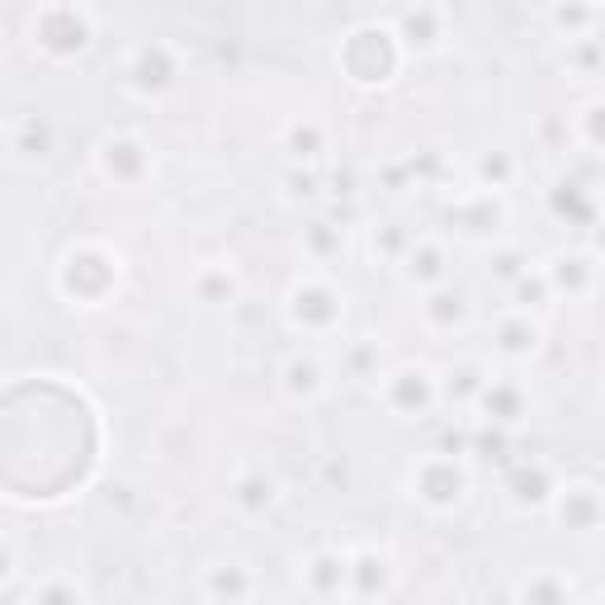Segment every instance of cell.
<instances>
[{
	"label": "cell",
	"instance_id": "3957f363",
	"mask_svg": "<svg viewBox=\"0 0 605 605\" xmlns=\"http://www.w3.org/2000/svg\"><path fill=\"white\" fill-rule=\"evenodd\" d=\"M469 492V469L459 464L454 454H431L421 459V464L412 469V496L417 502H425L431 511H450L464 502Z\"/></svg>",
	"mask_w": 605,
	"mask_h": 605
},
{
	"label": "cell",
	"instance_id": "9c48e42d",
	"mask_svg": "<svg viewBox=\"0 0 605 605\" xmlns=\"http://www.w3.org/2000/svg\"><path fill=\"white\" fill-rule=\"evenodd\" d=\"M450 223L464 237H492L496 227L506 223V204H502V194H492V189H473L450 208Z\"/></svg>",
	"mask_w": 605,
	"mask_h": 605
},
{
	"label": "cell",
	"instance_id": "603a6c76",
	"mask_svg": "<svg viewBox=\"0 0 605 605\" xmlns=\"http://www.w3.org/2000/svg\"><path fill=\"white\" fill-rule=\"evenodd\" d=\"M444 379H450V383H440V393L450 402H478V393H483V383L492 379V373L483 365H454Z\"/></svg>",
	"mask_w": 605,
	"mask_h": 605
},
{
	"label": "cell",
	"instance_id": "7c38bea8",
	"mask_svg": "<svg viewBox=\"0 0 605 605\" xmlns=\"http://www.w3.org/2000/svg\"><path fill=\"white\" fill-rule=\"evenodd\" d=\"M100 166L110 181H123V185H133L147 175V147H142L137 137H110L100 147Z\"/></svg>",
	"mask_w": 605,
	"mask_h": 605
},
{
	"label": "cell",
	"instance_id": "9a60e30c",
	"mask_svg": "<svg viewBox=\"0 0 605 605\" xmlns=\"http://www.w3.org/2000/svg\"><path fill=\"white\" fill-rule=\"evenodd\" d=\"M175 76V66L166 62V48H142L133 66H129V85L137 95H156V91H166Z\"/></svg>",
	"mask_w": 605,
	"mask_h": 605
},
{
	"label": "cell",
	"instance_id": "7402d4cb",
	"mask_svg": "<svg viewBox=\"0 0 605 605\" xmlns=\"http://www.w3.org/2000/svg\"><path fill=\"white\" fill-rule=\"evenodd\" d=\"M548 24H558V29L567 33V43H577V39H596L601 6H554V10H548Z\"/></svg>",
	"mask_w": 605,
	"mask_h": 605
},
{
	"label": "cell",
	"instance_id": "6da1fadb",
	"mask_svg": "<svg viewBox=\"0 0 605 605\" xmlns=\"http://www.w3.org/2000/svg\"><path fill=\"white\" fill-rule=\"evenodd\" d=\"M341 62H346L355 85H388V81H393V71H398V62H402V43H398L393 29L360 24L346 39Z\"/></svg>",
	"mask_w": 605,
	"mask_h": 605
},
{
	"label": "cell",
	"instance_id": "52a82bcc",
	"mask_svg": "<svg viewBox=\"0 0 605 605\" xmlns=\"http://www.w3.org/2000/svg\"><path fill=\"white\" fill-rule=\"evenodd\" d=\"M544 279L548 289L567 294V298H592L596 294V279H601V265H596V252H563L544 265Z\"/></svg>",
	"mask_w": 605,
	"mask_h": 605
},
{
	"label": "cell",
	"instance_id": "4316f807",
	"mask_svg": "<svg viewBox=\"0 0 605 605\" xmlns=\"http://www.w3.org/2000/svg\"><path fill=\"white\" fill-rule=\"evenodd\" d=\"M194 289H199L204 302H227L237 294V275L227 270V265H213V270H204L199 279H194Z\"/></svg>",
	"mask_w": 605,
	"mask_h": 605
},
{
	"label": "cell",
	"instance_id": "e0dca14e",
	"mask_svg": "<svg viewBox=\"0 0 605 605\" xmlns=\"http://www.w3.org/2000/svg\"><path fill=\"white\" fill-rule=\"evenodd\" d=\"M346 586H355L360 596H373L379 586H388V558L379 548H360L355 558H346Z\"/></svg>",
	"mask_w": 605,
	"mask_h": 605
},
{
	"label": "cell",
	"instance_id": "5b68a950",
	"mask_svg": "<svg viewBox=\"0 0 605 605\" xmlns=\"http://www.w3.org/2000/svg\"><path fill=\"white\" fill-rule=\"evenodd\" d=\"M341 312H346V298L336 294L327 279L294 284V294H289V322L298 331H331L336 322H341Z\"/></svg>",
	"mask_w": 605,
	"mask_h": 605
},
{
	"label": "cell",
	"instance_id": "ffe728a7",
	"mask_svg": "<svg viewBox=\"0 0 605 605\" xmlns=\"http://www.w3.org/2000/svg\"><path fill=\"white\" fill-rule=\"evenodd\" d=\"M402 29H398V39L407 43V48H435L440 43V10H431V6H421V10H407L402 20H398Z\"/></svg>",
	"mask_w": 605,
	"mask_h": 605
},
{
	"label": "cell",
	"instance_id": "d6986e66",
	"mask_svg": "<svg viewBox=\"0 0 605 605\" xmlns=\"http://www.w3.org/2000/svg\"><path fill=\"white\" fill-rule=\"evenodd\" d=\"M402 265H407V279L431 284V289H440V284H444V252L435 242H417L412 252L402 256Z\"/></svg>",
	"mask_w": 605,
	"mask_h": 605
},
{
	"label": "cell",
	"instance_id": "5bb4252c",
	"mask_svg": "<svg viewBox=\"0 0 605 605\" xmlns=\"http://www.w3.org/2000/svg\"><path fill=\"white\" fill-rule=\"evenodd\" d=\"M421 312H425V322H431V327L454 331V327L469 322V294L464 289H450V284H440V289L425 294Z\"/></svg>",
	"mask_w": 605,
	"mask_h": 605
},
{
	"label": "cell",
	"instance_id": "f1b7e54d",
	"mask_svg": "<svg viewBox=\"0 0 605 605\" xmlns=\"http://www.w3.org/2000/svg\"><path fill=\"white\" fill-rule=\"evenodd\" d=\"M346 246V237H341V227H331V223H312L308 227V252L317 256V260H327V256H336Z\"/></svg>",
	"mask_w": 605,
	"mask_h": 605
},
{
	"label": "cell",
	"instance_id": "8fae6325",
	"mask_svg": "<svg viewBox=\"0 0 605 605\" xmlns=\"http://www.w3.org/2000/svg\"><path fill=\"white\" fill-rule=\"evenodd\" d=\"M525 407H530V398H525V388L515 383V379H488L483 383V393H478V412L488 417V425H515V421H525Z\"/></svg>",
	"mask_w": 605,
	"mask_h": 605
},
{
	"label": "cell",
	"instance_id": "836d02e7",
	"mask_svg": "<svg viewBox=\"0 0 605 605\" xmlns=\"http://www.w3.org/2000/svg\"><path fill=\"white\" fill-rule=\"evenodd\" d=\"M14 573V554H10V544H0V582H10Z\"/></svg>",
	"mask_w": 605,
	"mask_h": 605
},
{
	"label": "cell",
	"instance_id": "83f0119b",
	"mask_svg": "<svg viewBox=\"0 0 605 605\" xmlns=\"http://www.w3.org/2000/svg\"><path fill=\"white\" fill-rule=\"evenodd\" d=\"M322 142H327V133L317 129V123H294L289 129V156L294 162H312V156L322 152Z\"/></svg>",
	"mask_w": 605,
	"mask_h": 605
},
{
	"label": "cell",
	"instance_id": "d6a6232c",
	"mask_svg": "<svg viewBox=\"0 0 605 605\" xmlns=\"http://www.w3.org/2000/svg\"><path fill=\"white\" fill-rule=\"evenodd\" d=\"M492 270H496V279L515 284V279H521V275L530 270V265H525V256H521V252H496V256H492Z\"/></svg>",
	"mask_w": 605,
	"mask_h": 605
},
{
	"label": "cell",
	"instance_id": "cb8c5ba5",
	"mask_svg": "<svg viewBox=\"0 0 605 605\" xmlns=\"http://www.w3.org/2000/svg\"><path fill=\"white\" fill-rule=\"evenodd\" d=\"M252 573H246V567H213V573H208V592L213 596H218V601H227V605H237V601H246V596H252Z\"/></svg>",
	"mask_w": 605,
	"mask_h": 605
},
{
	"label": "cell",
	"instance_id": "2e32d148",
	"mask_svg": "<svg viewBox=\"0 0 605 605\" xmlns=\"http://www.w3.org/2000/svg\"><path fill=\"white\" fill-rule=\"evenodd\" d=\"M554 478H548L544 464H521L511 473V502L515 506H548L554 502Z\"/></svg>",
	"mask_w": 605,
	"mask_h": 605
},
{
	"label": "cell",
	"instance_id": "d4e9b609",
	"mask_svg": "<svg viewBox=\"0 0 605 605\" xmlns=\"http://www.w3.org/2000/svg\"><path fill=\"white\" fill-rule=\"evenodd\" d=\"M233 502L242 506V511H265L275 502V483L265 473H242L237 478V488H233Z\"/></svg>",
	"mask_w": 605,
	"mask_h": 605
},
{
	"label": "cell",
	"instance_id": "44dd1931",
	"mask_svg": "<svg viewBox=\"0 0 605 605\" xmlns=\"http://www.w3.org/2000/svg\"><path fill=\"white\" fill-rule=\"evenodd\" d=\"M521 605H573V582L563 573H535L521 586Z\"/></svg>",
	"mask_w": 605,
	"mask_h": 605
},
{
	"label": "cell",
	"instance_id": "ac0fdd59",
	"mask_svg": "<svg viewBox=\"0 0 605 605\" xmlns=\"http://www.w3.org/2000/svg\"><path fill=\"white\" fill-rule=\"evenodd\" d=\"M284 388H289L294 398L312 402V398L327 393V373H322V365H317L312 355H294V360L284 365Z\"/></svg>",
	"mask_w": 605,
	"mask_h": 605
},
{
	"label": "cell",
	"instance_id": "f546056e",
	"mask_svg": "<svg viewBox=\"0 0 605 605\" xmlns=\"http://www.w3.org/2000/svg\"><path fill=\"white\" fill-rule=\"evenodd\" d=\"M478 175H483V189H502L506 181H511V156L506 152H492V156H483V162H478Z\"/></svg>",
	"mask_w": 605,
	"mask_h": 605
},
{
	"label": "cell",
	"instance_id": "277c9868",
	"mask_svg": "<svg viewBox=\"0 0 605 605\" xmlns=\"http://www.w3.org/2000/svg\"><path fill=\"white\" fill-rule=\"evenodd\" d=\"M76 275H81V284H71L66 294L95 308V302L110 298V289L119 284V260L110 252H100V246H81V252H71L62 265V279H76Z\"/></svg>",
	"mask_w": 605,
	"mask_h": 605
},
{
	"label": "cell",
	"instance_id": "4fadbf2b",
	"mask_svg": "<svg viewBox=\"0 0 605 605\" xmlns=\"http://www.w3.org/2000/svg\"><path fill=\"white\" fill-rule=\"evenodd\" d=\"M302 582H308V592L317 601H336L346 592V554H336V548L312 554V563L302 567Z\"/></svg>",
	"mask_w": 605,
	"mask_h": 605
},
{
	"label": "cell",
	"instance_id": "30bf717a",
	"mask_svg": "<svg viewBox=\"0 0 605 605\" xmlns=\"http://www.w3.org/2000/svg\"><path fill=\"white\" fill-rule=\"evenodd\" d=\"M554 515L573 530V535H586V530L601 525V488L596 483H567L554 492Z\"/></svg>",
	"mask_w": 605,
	"mask_h": 605
},
{
	"label": "cell",
	"instance_id": "1f68e13d",
	"mask_svg": "<svg viewBox=\"0 0 605 605\" xmlns=\"http://www.w3.org/2000/svg\"><path fill=\"white\" fill-rule=\"evenodd\" d=\"M601 100H592L586 110L577 114V133H582V142H586V152H601Z\"/></svg>",
	"mask_w": 605,
	"mask_h": 605
},
{
	"label": "cell",
	"instance_id": "7a4b0ae2",
	"mask_svg": "<svg viewBox=\"0 0 605 605\" xmlns=\"http://www.w3.org/2000/svg\"><path fill=\"white\" fill-rule=\"evenodd\" d=\"M91 10L76 6H48L33 14V43H39L48 58H76V52L91 48Z\"/></svg>",
	"mask_w": 605,
	"mask_h": 605
},
{
	"label": "cell",
	"instance_id": "484cf974",
	"mask_svg": "<svg viewBox=\"0 0 605 605\" xmlns=\"http://www.w3.org/2000/svg\"><path fill=\"white\" fill-rule=\"evenodd\" d=\"M511 294H515V312H530V308H544L548 298H554V289H548V279H544V270H535V275H521L511 284Z\"/></svg>",
	"mask_w": 605,
	"mask_h": 605
},
{
	"label": "cell",
	"instance_id": "ba28073f",
	"mask_svg": "<svg viewBox=\"0 0 605 605\" xmlns=\"http://www.w3.org/2000/svg\"><path fill=\"white\" fill-rule=\"evenodd\" d=\"M544 346V322L530 312H502L492 327V350L502 355V360H530V355H540Z\"/></svg>",
	"mask_w": 605,
	"mask_h": 605
},
{
	"label": "cell",
	"instance_id": "4dcf8cb0",
	"mask_svg": "<svg viewBox=\"0 0 605 605\" xmlns=\"http://www.w3.org/2000/svg\"><path fill=\"white\" fill-rule=\"evenodd\" d=\"M33 605H81V592L71 582L52 577V582H43L39 592H33Z\"/></svg>",
	"mask_w": 605,
	"mask_h": 605
},
{
	"label": "cell",
	"instance_id": "8992f818",
	"mask_svg": "<svg viewBox=\"0 0 605 605\" xmlns=\"http://www.w3.org/2000/svg\"><path fill=\"white\" fill-rule=\"evenodd\" d=\"M440 398V379L425 365H402L383 379V402L393 407L398 417H425Z\"/></svg>",
	"mask_w": 605,
	"mask_h": 605
}]
</instances>
